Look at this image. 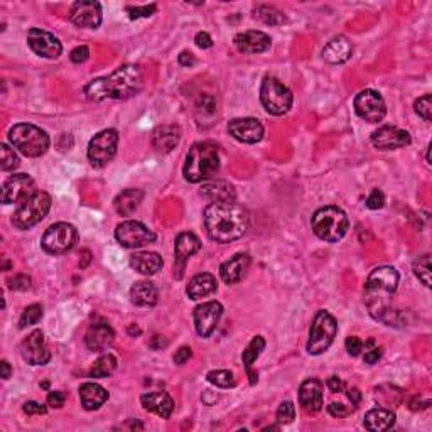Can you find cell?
I'll return each mask as SVG.
<instances>
[{"label":"cell","mask_w":432,"mask_h":432,"mask_svg":"<svg viewBox=\"0 0 432 432\" xmlns=\"http://www.w3.org/2000/svg\"><path fill=\"white\" fill-rule=\"evenodd\" d=\"M202 223L211 240L216 243H230L247 233L249 213L235 201L210 202L202 211Z\"/></svg>","instance_id":"cell-1"},{"label":"cell","mask_w":432,"mask_h":432,"mask_svg":"<svg viewBox=\"0 0 432 432\" xmlns=\"http://www.w3.org/2000/svg\"><path fill=\"white\" fill-rule=\"evenodd\" d=\"M399 272L390 265L373 269L364 282V306L377 321L387 326H395V310L392 309V297L399 287Z\"/></svg>","instance_id":"cell-2"},{"label":"cell","mask_w":432,"mask_h":432,"mask_svg":"<svg viewBox=\"0 0 432 432\" xmlns=\"http://www.w3.org/2000/svg\"><path fill=\"white\" fill-rule=\"evenodd\" d=\"M144 87V73L139 66L124 65L112 75L90 81L83 88L88 100H129Z\"/></svg>","instance_id":"cell-3"},{"label":"cell","mask_w":432,"mask_h":432,"mask_svg":"<svg viewBox=\"0 0 432 432\" xmlns=\"http://www.w3.org/2000/svg\"><path fill=\"white\" fill-rule=\"evenodd\" d=\"M220 171L218 147L210 142H196L188 151L183 174L189 183H205Z\"/></svg>","instance_id":"cell-4"},{"label":"cell","mask_w":432,"mask_h":432,"mask_svg":"<svg viewBox=\"0 0 432 432\" xmlns=\"http://www.w3.org/2000/svg\"><path fill=\"white\" fill-rule=\"evenodd\" d=\"M314 235L324 242H338L341 240L348 232V216L338 206H324L313 215L310 220Z\"/></svg>","instance_id":"cell-5"},{"label":"cell","mask_w":432,"mask_h":432,"mask_svg":"<svg viewBox=\"0 0 432 432\" xmlns=\"http://www.w3.org/2000/svg\"><path fill=\"white\" fill-rule=\"evenodd\" d=\"M9 142L26 157H40L49 148V135L33 124H16L9 130Z\"/></svg>","instance_id":"cell-6"},{"label":"cell","mask_w":432,"mask_h":432,"mask_svg":"<svg viewBox=\"0 0 432 432\" xmlns=\"http://www.w3.org/2000/svg\"><path fill=\"white\" fill-rule=\"evenodd\" d=\"M49 210H51V196L46 191H36L19 202L11 222L17 230H29L46 218Z\"/></svg>","instance_id":"cell-7"},{"label":"cell","mask_w":432,"mask_h":432,"mask_svg":"<svg viewBox=\"0 0 432 432\" xmlns=\"http://www.w3.org/2000/svg\"><path fill=\"white\" fill-rule=\"evenodd\" d=\"M260 102L270 115H286L292 108V92L276 76H265L260 87Z\"/></svg>","instance_id":"cell-8"},{"label":"cell","mask_w":432,"mask_h":432,"mask_svg":"<svg viewBox=\"0 0 432 432\" xmlns=\"http://www.w3.org/2000/svg\"><path fill=\"white\" fill-rule=\"evenodd\" d=\"M338 333V324L336 319L331 316L328 310H318V314L313 319V324H310V331H309V341L306 350H308L309 355L313 357H318V355H323L335 341Z\"/></svg>","instance_id":"cell-9"},{"label":"cell","mask_w":432,"mask_h":432,"mask_svg":"<svg viewBox=\"0 0 432 432\" xmlns=\"http://www.w3.org/2000/svg\"><path fill=\"white\" fill-rule=\"evenodd\" d=\"M78 243V232L70 223H54L46 230L40 240V247L46 254L63 255L75 249Z\"/></svg>","instance_id":"cell-10"},{"label":"cell","mask_w":432,"mask_h":432,"mask_svg":"<svg viewBox=\"0 0 432 432\" xmlns=\"http://www.w3.org/2000/svg\"><path fill=\"white\" fill-rule=\"evenodd\" d=\"M117 147H119V132L114 129L102 130L88 144V161L93 168H105L115 157Z\"/></svg>","instance_id":"cell-11"},{"label":"cell","mask_w":432,"mask_h":432,"mask_svg":"<svg viewBox=\"0 0 432 432\" xmlns=\"http://www.w3.org/2000/svg\"><path fill=\"white\" fill-rule=\"evenodd\" d=\"M115 238L125 249H141L144 245L156 242V233L141 222H122L115 230Z\"/></svg>","instance_id":"cell-12"},{"label":"cell","mask_w":432,"mask_h":432,"mask_svg":"<svg viewBox=\"0 0 432 432\" xmlns=\"http://www.w3.org/2000/svg\"><path fill=\"white\" fill-rule=\"evenodd\" d=\"M353 107L360 119L370 122V124L382 122L387 114L384 97L375 92V90H363V92H360L357 97H355Z\"/></svg>","instance_id":"cell-13"},{"label":"cell","mask_w":432,"mask_h":432,"mask_svg":"<svg viewBox=\"0 0 432 432\" xmlns=\"http://www.w3.org/2000/svg\"><path fill=\"white\" fill-rule=\"evenodd\" d=\"M27 44H29V48L33 49L38 56L48 58V60H56L63 53L60 39L54 34L48 33V31L38 29V27L29 29V33H27Z\"/></svg>","instance_id":"cell-14"},{"label":"cell","mask_w":432,"mask_h":432,"mask_svg":"<svg viewBox=\"0 0 432 432\" xmlns=\"http://www.w3.org/2000/svg\"><path fill=\"white\" fill-rule=\"evenodd\" d=\"M223 316V306L218 301H210V303L200 304L193 313L195 319L196 333L201 338H208L213 335V331L218 326L220 319Z\"/></svg>","instance_id":"cell-15"},{"label":"cell","mask_w":432,"mask_h":432,"mask_svg":"<svg viewBox=\"0 0 432 432\" xmlns=\"http://www.w3.org/2000/svg\"><path fill=\"white\" fill-rule=\"evenodd\" d=\"M21 357L33 367L46 364L51 360V351L48 348L43 331L36 330L24 338V341L21 343Z\"/></svg>","instance_id":"cell-16"},{"label":"cell","mask_w":432,"mask_h":432,"mask_svg":"<svg viewBox=\"0 0 432 432\" xmlns=\"http://www.w3.org/2000/svg\"><path fill=\"white\" fill-rule=\"evenodd\" d=\"M201 249V242L195 233L183 232L176 237L174 245V276L178 279L183 277L186 262L193 255L198 254Z\"/></svg>","instance_id":"cell-17"},{"label":"cell","mask_w":432,"mask_h":432,"mask_svg":"<svg viewBox=\"0 0 432 432\" xmlns=\"http://www.w3.org/2000/svg\"><path fill=\"white\" fill-rule=\"evenodd\" d=\"M411 134L407 130L392 127V125H385L372 134V144L378 151H395V148L411 146Z\"/></svg>","instance_id":"cell-18"},{"label":"cell","mask_w":432,"mask_h":432,"mask_svg":"<svg viewBox=\"0 0 432 432\" xmlns=\"http://www.w3.org/2000/svg\"><path fill=\"white\" fill-rule=\"evenodd\" d=\"M36 193V183L29 174H14L9 178L2 186V202L4 205H12V202H21Z\"/></svg>","instance_id":"cell-19"},{"label":"cell","mask_w":432,"mask_h":432,"mask_svg":"<svg viewBox=\"0 0 432 432\" xmlns=\"http://www.w3.org/2000/svg\"><path fill=\"white\" fill-rule=\"evenodd\" d=\"M70 21L85 29H97L102 24V6L93 0H81L71 6Z\"/></svg>","instance_id":"cell-20"},{"label":"cell","mask_w":432,"mask_h":432,"mask_svg":"<svg viewBox=\"0 0 432 432\" xmlns=\"http://www.w3.org/2000/svg\"><path fill=\"white\" fill-rule=\"evenodd\" d=\"M228 132L233 139L243 144H256L264 137L262 122L245 117V119H233L228 124Z\"/></svg>","instance_id":"cell-21"},{"label":"cell","mask_w":432,"mask_h":432,"mask_svg":"<svg viewBox=\"0 0 432 432\" xmlns=\"http://www.w3.org/2000/svg\"><path fill=\"white\" fill-rule=\"evenodd\" d=\"M299 404L308 414H316L323 409V382L308 378L299 387Z\"/></svg>","instance_id":"cell-22"},{"label":"cell","mask_w":432,"mask_h":432,"mask_svg":"<svg viewBox=\"0 0 432 432\" xmlns=\"http://www.w3.org/2000/svg\"><path fill=\"white\" fill-rule=\"evenodd\" d=\"M235 48L243 54H259L265 53L272 44V39L262 31H245L235 36L233 39Z\"/></svg>","instance_id":"cell-23"},{"label":"cell","mask_w":432,"mask_h":432,"mask_svg":"<svg viewBox=\"0 0 432 432\" xmlns=\"http://www.w3.org/2000/svg\"><path fill=\"white\" fill-rule=\"evenodd\" d=\"M115 331L108 323H94L85 335V345L92 351H105L108 346L114 343Z\"/></svg>","instance_id":"cell-24"},{"label":"cell","mask_w":432,"mask_h":432,"mask_svg":"<svg viewBox=\"0 0 432 432\" xmlns=\"http://www.w3.org/2000/svg\"><path fill=\"white\" fill-rule=\"evenodd\" d=\"M250 264L252 259L249 254H237L220 267V276H222L223 282L228 284V286L230 284H237L247 276V270H249Z\"/></svg>","instance_id":"cell-25"},{"label":"cell","mask_w":432,"mask_h":432,"mask_svg":"<svg viewBox=\"0 0 432 432\" xmlns=\"http://www.w3.org/2000/svg\"><path fill=\"white\" fill-rule=\"evenodd\" d=\"M179 142H181V129H179V125H159L154 130V134H152V146L159 152H164V154H168V152L178 147Z\"/></svg>","instance_id":"cell-26"},{"label":"cell","mask_w":432,"mask_h":432,"mask_svg":"<svg viewBox=\"0 0 432 432\" xmlns=\"http://www.w3.org/2000/svg\"><path fill=\"white\" fill-rule=\"evenodd\" d=\"M142 407L148 412H154L162 418H169L174 412V400L166 392H148L141 397Z\"/></svg>","instance_id":"cell-27"},{"label":"cell","mask_w":432,"mask_h":432,"mask_svg":"<svg viewBox=\"0 0 432 432\" xmlns=\"http://www.w3.org/2000/svg\"><path fill=\"white\" fill-rule=\"evenodd\" d=\"M353 54V46L345 36H338L331 39L323 49V60L330 65H343Z\"/></svg>","instance_id":"cell-28"},{"label":"cell","mask_w":432,"mask_h":432,"mask_svg":"<svg viewBox=\"0 0 432 432\" xmlns=\"http://www.w3.org/2000/svg\"><path fill=\"white\" fill-rule=\"evenodd\" d=\"M201 196L211 202H220V201H235L237 200V191L228 181L223 179H210L205 181L201 186Z\"/></svg>","instance_id":"cell-29"},{"label":"cell","mask_w":432,"mask_h":432,"mask_svg":"<svg viewBox=\"0 0 432 432\" xmlns=\"http://www.w3.org/2000/svg\"><path fill=\"white\" fill-rule=\"evenodd\" d=\"M162 256L156 252H135L130 255V267L137 270L142 276H154L162 269Z\"/></svg>","instance_id":"cell-30"},{"label":"cell","mask_w":432,"mask_h":432,"mask_svg":"<svg viewBox=\"0 0 432 432\" xmlns=\"http://www.w3.org/2000/svg\"><path fill=\"white\" fill-rule=\"evenodd\" d=\"M130 301L139 308H152L159 301V291L148 281L135 282L130 289Z\"/></svg>","instance_id":"cell-31"},{"label":"cell","mask_w":432,"mask_h":432,"mask_svg":"<svg viewBox=\"0 0 432 432\" xmlns=\"http://www.w3.org/2000/svg\"><path fill=\"white\" fill-rule=\"evenodd\" d=\"M216 279L213 274L210 272H202V274H198V276H195L189 281L188 287H186V294L189 299L193 301H198L201 299V297H206L210 294H213V292L216 291Z\"/></svg>","instance_id":"cell-32"},{"label":"cell","mask_w":432,"mask_h":432,"mask_svg":"<svg viewBox=\"0 0 432 432\" xmlns=\"http://www.w3.org/2000/svg\"><path fill=\"white\" fill-rule=\"evenodd\" d=\"M80 400L87 411H97L108 400V392L102 385L88 382L80 387Z\"/></svg>","instance_id":"cell-33"},{"label":"cell","mask_w":432,"mask_h":432,"mask_svg":"<svg viewBox=\"0 0 432 432\" xmlns=\"http://www.w3.org/2000/svg\"><path fill=\"white\" fill-rule=\"evenodd\" d=\"M395 424V414L387 409H372L364 414L363 426L364 429L373 431V432H382L389 431Z\"/></svg>","instance_id":"cell-34"},{"label":"cell","mask_w":432,"mask_h":432,"mask_svg":"<svg viewBox=\"0 0 432 432\" xmlns=\"http://www.w3.org/2000/svg\"><path fill=\"white\" fill-rule=\"evenodd\" d=\"M144 200L142 189H125L114 200V208L120 216H130L141 206Z\"/></svg>","instance_id":"cell-35"},{"label":"cell","mask_w":432,"mask_h":432,"mask_svg":"<svg viewBox=\"0 0 432 432\" xmlns=\"http://www.w3.org/2000/svg\"><path fill=\"white\" fill-rule=\"evenodd\" d=\"M265 348V340L262 336H255L254 340L250 341L249 346H247L245 351H243L242 355V360H243V364H245V370L247 373H249V378H250V384L255 385L256 382H259V375L252 370V367H254V363L256 362V358L260 357V353H262Z\"/></svg>","instance_id":"cell-36"},{"label":"cell","mask_w":432,"mask_h":432,"mask_svg":"<svg viewBox=\"0 0 432 432\" xmlns=\"http://www.w3.org/2000/svg\"><path fill=\"white\" fill-rule=\"evenodd\" d=\"M255 19L262 21L267 26H281L286 22V16L272 6H259L254 11Z\"/></svg>","instance_id":"cell-37"},{"label":"cell","mask_w":432,"mask_h":432,"mask_svg":"<svg viewBox=\"0 0 432 432\" xmlns=\"http://www.w3.org/2000/svg\"><path fill=\"white\" fill-rule=\"evenodd\" d=\"M117 370V358L114 355H103L94 362V364L90 370V377L92 378H105L110 377L112 373Z\"/></svg>","instance_id":"cell-38"},{"label":"cell","mask_w":432,"mask_h":432,"mask_svg":"<svg viewBox=\"0 0 432 432\" xmlns=\"http://www.w3.org/2000/svg\"><path fill=\"white\" fill-rule=\"evenodd\" d=\"M206 378H208L210 384L220 387V389H232L237 385L235 375L228 370H211Z\"/></svg>","instance_id":"cell-39"},{"label":"cell","mask_w":432,"mask_h":432,"mask_svg":"<svg viewBox=\"0 0 432 432\" xmlns=\"http://www.w3.org/2000/svg\"><path fill=\"white\" fill-rule=\"evenodd\" d=\"M414 274L416 277L424 284L426 287H431V255L426 254L414 262Z\"/></svg>","instance_id":"cell-40"},{"label":"cell","mask_w":432,"mask_h":432,"mask_svg":"<svg viewBox=\"0 0 432 432\" xmlns=\"http://www.w3.org/2000/svg\"><path fill=\"white\" fill-rule=\"evenodd\" d=\"M40 318H43V306L40 304L27 306L19 319V328L21 330H24V328H27V326L38 324L40 321Z\"/></svg>","instance_id":"cell-41"},{"label":"cell","mask_w":432,"mask_h":432,"mask_svg":"<svg viewBox=\"0 0 432 432\" xmlns=\"http://www.w3.org/2000/svg\"><path fill=\"white\" fill-rule=\"evenodd\" d=\"M0 151H2V162H0V168L2 171H14L19 168V157H17L14 148H11L7 144H2L0 146Z\"/></svg>","instance_id":"cell-42"},{"label":"cell","mask_w":432,"mask_h":432,"mask_svg":"<svg viewBox=\"0 0 432 432\" xmlns=\"http://www.w3.org/2000/svg\"><path fill=\"white\" fill-rule=\"evenodd\" d=\"M414 108H416V114L418 117H422L426 122H431L432 120V98L431 94H424V97H421L416 102V105H414Z\"/></svg>","instance_id":"cell-43"},{"label":"cell","mask_w":432,"mask_h":432,"mask_svg":"<svg viewBox=\"0 0 432 432\" xmlns=\"http://www.w3.org/2000/svg\"><path fill=\"white\" fill-rule=\"evenodd\" d=\"M294 418H296L294 404L289 402V400H287V402H282L277 411V421L281 422V424H291Z\"/></svg>","instance_id":"cell-44"},{"label":"cell","mask_w":432,"mask_h":432,"mask_svg":"<svg viewBox=\"0 0 432 432\" xmlns=\"http://www.w3.org/2000/svg\"><path fill=\"white\" fill-rule=\"evenodd\" d=\"M157 11L156 4H151V6H144V7H129V17L130 19H141V17H151L154 16Z\"/></svg>","instance_id":"cell-45"},{"label":"cell","mask_w":432,"mask_h":432,"mask_svg":"<svg viewBox=\"0 0 432 432\" xmlns=\"http://www.w3.org/2000/svg\"><path fill=\"white\" fill-rule=\"evenodd\" d=\"M385 205V196L380 189H373L370 196L367 198V208L368 210H380Z\"/></svg>","instance_id":"cell-46"},{"label":"cell","mask_w":432,"mask_h":432,"mask_svg":"<svg viewBox=\"0 0 432 432\" xmlns=\"http://www.w3.org/2000/svg\"><path fill=\"white\" fill-rule=\"evenodd\" d=\"M355 409H357V407H348V405L340 404V402H333V404L328 405V412H330L333 417H338V418L348 417L350 414L355 411Z\"/></svg>","instance_id":"cell-47"},{"label":"cell","mask_w":432,"mask_h":432,"mask_svg":"<svg viewBox=\"0 0 432 432\" xmlns=\"http://www.w3.org/2000/svg\"><path fill=\"white\" fill-rule=\"evenodd\" d=\"M198 112H202V115H215L216 114V102L213 97H202L200 102H198Z\"/></svg>","instance_id":"cell-48"},{"label":"cell","mask_w":432,"mask_h":432,"mask_svg":"<svg viewBox=\"0 0 432 432\" xmlns=\"http://www.w3.org/2000/svg\"><path fill=\"white\" fill-rule=\"evenodd\" d=\"M9 287L12 291H27L31 287V279L24 276V274H17L16 277H12L9 281Z\"/></svg>","instance_id":"cell-49"},{"label":"cell","mask_w":432,"mask_h":432,"mask_svg":"<svg viewBox=\"0 0 432 432\" xmlns=\"http://www.w3.org/2000/svg\"><path fill=\"white\" fill-rule=\"evenodd\" d=\"M345 346H346V351H348L351 357H358V355L363 351L364 345H363V341L360 340V338L350 336V338H346Z\"/></svg>","instance_id":"cell-50"},{"label":"cell","mask_w":432,"mask_h":432,"mask_svg":"<svg viewBox=\"0 0 432 432\" xmlns=\"http://www.w3.org/2000/svg\"><path fill=\"white\" fill-rule=\"evenodd\" d=\"M22 411H24L27 416H44V414L48 412L46 405L34 402V400H31V402H26L24 407H22Z\"/></svg>","instance_id":"cell-51"},{"label":"cell","mask_w":432,"mask_h":432,"mask_svg":"<svg viewBox=\"0 0 432 432\" xmlns=\"http://www.w3.org/2000/svg\"><path fill=\"white\" fill-rule=\"evenodd\" d=\"M66 402V394L61 390H53L48 394V404L51 405L53 409H61Z\"/></svg>","instance_id":"cell-52"},{"label":"cell","mask_w":432,"mask_h":432,"mask_svg":"<svg viewBox=\"0 0 432 432\" xmlns=\"http://www.w3.org/2000/svg\"><path fill=\"white\" fill-rule=\"evenodd\" d=\"M70 58H71V61L75 63V65H81V63H85L90 58V49L87 46L75 48L73 51H71Z\"/></svg>","instance_id":"cell-53"},{"label":"cell","mask_w":432,"mask_h":432,"mask_svg":"<svg viewBox=\"0 0 432 432\" xmlns=\"http://www.w3.org/2000/svg\"><path fill=\"white\" fill-rule=\"evenodd\" d=\"M193 357V351H191V348H189V346H181V348H179L178 351H176V355H174V363L176 364H184L188 362L189 358Z\"/></svg>","instance_id":"cell-54"},{"label":"cell","mask_w":432,"mask_h":432,"mask_svg":"<svg viewBox=\"0 0 432 432\" xmlns=\"http://www.w3.org/2000/svg\"><path fill=\"white\" fill-rule=\"evenodd\" d=\"M195 43L200 49H210L211 46H213V39H211V36L208 33H205V31H201V33L196 34Z\"/></svg>","instance_id":"cell-55"},{"label":"cell","mask_w":432,"mask_h":432,"mask_svg":"<svg viewBox=\"0 0 432 432\" xmlns=\"http://www.w3.org/2000/svg\"><path fill=\"white\" fill-rule=\"evenodd\" d=\"M382 355H384V350L382 348H373L370 351H367V353H364V363H368V364L377 363L378 360L382 358Z\"/></svg>","instance_id":"cell-56"},{"label":"cell","mask_w":432,"mask_h":432,"mask_svg":"<svg viewBox=\"0 0 432 432\" xmlns=\"http://www.w3.org/2000/svg\"><path fill=\"white\" fill-rule=\"evenodd\" d=\"M326 385H328V389L333 392V394H338V392L343 390V382H341L340 377H335V375L330 377L328 378Z\"/></svg>","instance_id":"cell-57"},{"label":"cell","mask_w":432,"mask_h":432,"mask_svg":"<svg viewBox=\"0 0 432 432\" xmlns=\"http://www.w3.org/2000/svg\"><path fill=\"white\" fill-rule=\"evenodd\" d=\"M179 65L181 66H186V68H189V66H193L196 63V60H195V56H193L191 53H188V51H183L181 54H179Z\"/></svg>","instance_id":"cell-58"},{"label":"cell","mask_w":432,"mask_h":432,"mask_svg":"<svg viewBox=\"0 0 432 432\" xmlns=\"http://www.w3.org/2000/svg\"><path fill=\"white\" fill-rule=\"evenodd\" d=\"M348 399L351 400V405L357 407V405L362 402V392H360L358 389H355V387H351V389H348Z\"/></svg>","instance_id":"cell-59"},{"label":"cell","mask_w":432,"mask_h":432,"mask_svg":"<svg viewBox=\"0 0 432 432\" xmlns=\"http://www.w3.org/2000/svg\"><path fill=\"white\" fill-rule=\"evenodd\" d=\"M0 367H2V378H4V380H7V378L11 377V373H12L11 364H9V362H6V360H4V362L0 363Z\"/></svg>","instance_id":"cell-60"},{"label":"cell","mask_w":432,"mask_h":432,"mask_svg":"<svg viewBox=\"0 0 432 432\" xmlns=\"http://www.w3.org/2000/svg\"><path fill=\"white\" fill-rule=\"evenodd\" d=\"M83 256H85V262H81L80 267L87 269V265L92 262V254H90V250H83Z\"/></svg>","instance_id":"cell-61"},{"label":"cell","mask_w":432,"mask_h":432,"mask_svg":"<svg viewBox=\"0 0 432 432\" xmlns=\"http://www.w3.org/2000/svg\"><path fill=\"white\" fill-rule=\"evenodd\" d=\"M130 427H132V429H135V427H137V429H142V424H139V422H130Z\"/></svg>","instance_id":"cell-62"},{"label":"cell","mask_w":432,"mask_h":432,"mask_svg":"<svg viewBox=\"0 0 432 432\" xmlns=\"http://www.w3.org/2000/svg\"><path fill=\"white\" fill-rule=\"evenodd\" d=\"M129 333H130V335H134V333H135V335H141V330H137V328H130Z\"/></svg>","instance_id":"cell-63"},{"label":"cell","mask_w":432,"mask_h":432,"mask_svg":"<svg viewBox=\"0 0 432 432\" xmlns=\"http://www.w3.org/2000/svg\"><path fill=\"white\" fill-rule=\"evenodd\" d=\"M9 267H11V262H7V260H4V269L7 270Z\"/></svg>","instance_id":"cell-64"}]
</instances>
